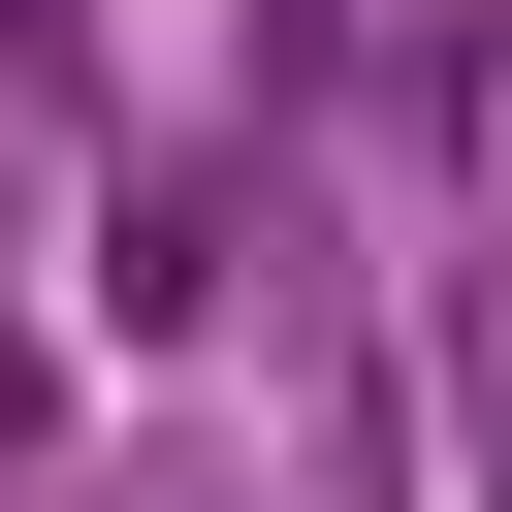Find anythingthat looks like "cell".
Returning a JSON list of instances; mask_svg holds the SVG:
<instances>
[{"instance_id": "obj_1", "label": "cell", "mask_w": 512, "mask_h": 512, "mask_svg": "<svg viewBox=\"0 0 512 512\" xmlns=\"http://www.w3.org/2000/svg\"><path fill=\"white\" fill-rule=\"evenodd\" d=\"M0 448H32V352H0Z\"/></svg>"}]
</instances>
